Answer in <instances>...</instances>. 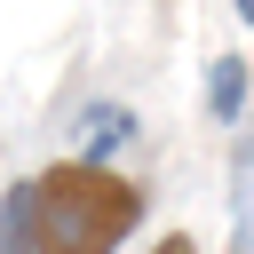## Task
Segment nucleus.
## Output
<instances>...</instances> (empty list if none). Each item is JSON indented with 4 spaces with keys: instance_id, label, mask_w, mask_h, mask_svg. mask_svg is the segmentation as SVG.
Returning a JSON list of instances; mask_svg holds the SVG:
<instances>
[{
    "instance_id": "4",
    "label": "nucleus",
    "mask_w": 254,
    "mask_h": 254,
    "mask_svg": "<svg viewBox=\"0 0 254 254\" xmlns=\"http://www.w3.org/2000/svg\"><path fill=\"white\" fill-rule=\"evenodd\" d=\"M0 254H16V238H8V214H0Z\"/></svg>"
},
{
    "instance_id": "5",
    "label": "nucleus",
    "mask_w": 254,
    "mask_h": 254,
    "mask_svg": "<svg viewBox=\"0 0 254 254\" xmlns=\"http://www.w3.org/2000/svg\"><path fill=\"white\" fill-rule=\"evenodd\" d=\"M238 16H246V24H254V0H238Z\"/></svg>"
},
{
    "instance_id": "2",
    "label": "nucleus",
    "mask_w": 254,
    "mask_h": 254,
    "mask_svg": "<svg viewBox=\"0 0 254 254\" xmlns=\"http://www.w3.org/2000/svg\"><path fill=\"white\" fill-rule=\"evenodd\" d=\"M206 103H214V119H238V111H246V64H238V56H214Z\"/></svg>"
},
{
    "instance_id": "3",
    "label": "nucleus",
    "mask_w": 254,
    "mask_h": 254,
    "mask_svg": "<svg viewBox=\"0 0 254 254\" xmlns=\"http://www.w3.org/2000/svg\"><path fill=\"white\" fill-rule=\"evenodd\" d=\"M151 254H198V246H190V238H183V230H175V238H159V246H151Z\"/></svg>"
},
{
    "instance_id": "1",
    "label": "nucleus",
    "mask_w": 254,
    "mask_h": 254,
    "mask_svg": "<svg viewBox=\"0 0 254 254\" xmlns=\"http://www.w3.org/2000/svg\"><path fill=\"white\" fill-rule=\"evenodd\" d=\"M8 238L16 254H111L143 222V190L95 159H64L8 190Z\"/></svg>"
}]
</instances>
